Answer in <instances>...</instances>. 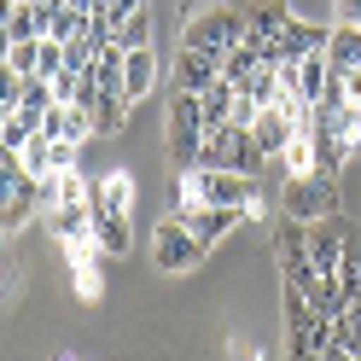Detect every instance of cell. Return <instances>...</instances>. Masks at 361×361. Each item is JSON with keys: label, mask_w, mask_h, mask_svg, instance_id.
I'll use <instances>...</instances> for the list:
<instances>
[{"label": "cell", "mask_w": 361, "mask_h": 361, "mask_svg": "<svg viewBox=\"0 0 361 361\" xmlns=\"http://www.w3.org/2000/svg\"><path fill=\"white\" fill-rule=\"evenodd\" d=\"M251 35V24H245V12L233 6V0H216V6H198L187 18V30H180V47H198V53H233L239 41Z\"/></svg>", "instance_id": "cell-1"}, {"label": "cell", "mask_w": 361, "mask_h": 361, "mask_svg": "<svg viewBox=\"0 0 361 361\" xmlns=\"http://www.w3.org/2000/svg\"><path fill=\"white\" fill-rule=\"evenodd\" d=\"M180 198L251 216V210H257V180H251V175H233V169H187V175H180Z\"/></svg>", "instance_id": "cell-2"}, {"label": "cell", "mask_w": 361, "mask_h": 361, "mask_svg": "<svg viewBox=\"0 0 361 361\" xmlns=\"http://www.w3.org/2000/svg\"><path fill=\"white\" fill-rule=\"evenodd\" d=\"M198 152H204V99L198 94H169V164L187 175L198 169Z\"/></svg>", "instance_id": "cell-3"}, {"label": "cell", "mask_w": 361, "mask_h": 361, "mask_svg": "<svg viewBox=\"0 0 361 361\" xmlns=\"http://www.w3.org/2000/svg\"><path fill=\"white\" fill-rule=\"evenodd\" d=\"M30 210H41V180H30V169H24V157L18 152H6L0 146V228H18Z\"/></svg>", "instance_id": "cell-4"}, {"label": "cell", "mask_w": 361, "mask_h": 361, "mask_svg": "<svg viewBox=\"0 0 361 361\" xmlns=\"http://www.w3.org/2000/svg\"><path fill=\"white\" fill-rule=\"evenodd\" d=\"M198 262H204V245L180 228L175 216H164L157 233H152V268H157V274H192Z\"/></svg>", "instance_id": "cell-5"}, {"label": "cell", "mask_w": 361, "mask_h": 361, "mask_svg": "<svg viewBox=\"0 0 361 361\" xmlns=\"http://www.w3.org/2000/svg\"><path fill=\"white\" fill-rule=\"evenodd\" d=\"M274 251H280V268H286V291H309L321 286V274H314V262H309V228L303 221H286V228L274 233Z\"/></svg>", "instance_id": "cell-6"}, {"label": "cell", "mask_w": 361, "mask_h": 361, "mask_svg": "<svg viewBox=\"0 0 361 361\" xmlns=\"http://www.w3.org/2000/svg\"><path fill=\"white\" fill-rule=\"evenodd\" d=\"M338 210V180H321V175H291L286 180V216L291 221H321Z\"/></svg>", "instance_id": "cell-7"}, {"label": "cell", "mask_w": 361, "mask_h": 361, "mask_svg": "<svg viewBox=\"0 0 361 361\" xmlns=\"http://www.w3.org/2000/svg\"><path fill=\"white\" fill-rule=\"evenodd\" d=\"M175 221H180V228H187L198 245H204V251H210V245L221 239V233H228V228H239V221H245V210H221V204H192V198H180V204L169 210Z\"/></svg>", "instance_id": "cell-8"}, {"label": "cell", "mask_w": 361, "mask_h": 361, "mask_svg": "<svg viewBox=\"0 0 361 361\" xmlns=\"http://www.w3.org/2000/svg\"><path fill=\"white\" fill-rule=\"evenodd\" d=\"M245 134H251V128H239V123H216V128H204V152H198V169H233V175H239Z\"/></svg>", "instance_id": "cell-9"}, {"label": "cell", "mask_w": 361, "mask_h": 361, "mask_svg": "<svg viewBox=\"0 0 361 361\" xmlns=\"http://www.w3.org/2000/svg\"><path fill=\"white\" fill-rule=\"evenodd\" d=\"M210 82H221V59L216 53H198V47H180L175 53V87H180V94H204Z\"/></svg>", "instance_id": "cell-10"}, {"label": "cell", "mask_w": 361, "mask_h": 361, "mask_svg": "<svg viewBox=\"0 0 361 361\" xmlns=\"http://www.w3.org/2000/svg\"><path fill=\"white\" fill-rule=\"evenodd\" d=\"M326 24H309V18H291V24L274 35V47H280V59H309V53H326Z\"/></svg>", "instance_id": "cell-11"}, {"label": "cell", "mask_w": 361, "mask_h": 361, "mask_svg": "<svg viewBox=\"0 0 361 361\" xmlns=\"http://www.w3.org/2000/svg\"><path fill=\"white\" fill-rule=\"evenodd\" d=\"M47 228H53L59 245L94 239V204H53V210H47Z\"/></svg>", "instance_id": "cell-12"}, {"label": "cell", "mask_w": 361, "mask_h": 361, "mask_svg": "<svg viewBox=\"0 0 361 361\" xmlns=\"http://www.w3.org/2000/svg\"><path fill=\"white\" fill-rule=\"evenodd\" d=\"M233 6L245 12L251 35H280V30L291 24V6H286V0H233Z\"/></svg>", "instance_id": "cell-13"}, {"label": "cell", "mask_w": 361, "mask_h": 361, "mask_svg": "<svg viewBox=\"0 0 361 361\" xmlns=\"http://www.w3.org/2000/svg\"><path fill=\"white\" fill-rule=\"evenodd\" d=\"M152 82H157V53H152V47L128 53V59H123V99H128V105H134V99H146V94H152Z\"/></svg>", "instance_id": "cell-14"}, {"label": "cell", "mask_w": 361, "mask_h": 361, "mask_svg": "<svg viewBox=\"0 0 361 361\" xmlns=\"http://www.w3.org/2000/svg\"><path fill=\"white\" fill-rule=\"evenodd\" d=\"M326 76H332V64H326V53H309V59H298V105H321V94H326Z\"/></svg>", "instance_id": "cell-15"}, {"label": "cell", "mask_w": 361, "mask_h": 361, "mask_svg": "<svg viewBox=\"0 0 361 361\" xmlns=\"http://www.w3.org/2000/svg\"><path fill=\"white\" fill-rule=\"evenodd\" d=\"M326 64H332V71H361V24H332Z\"/></svg>", "instance_id": "cell-16"}, {"label": "cell", "mask_w": 361, "mask_h": 361, "mask_svg": "<svg viewBox=\"0 0 361 361\" xmlns=\"http://www.w3.org/2000/svg\"><path fill=\"white\" fill-rule=\"evenodd\" d=\"M344 251H350V245L338 239L332 228H309V262H314V274H321V280H332V274H338Z\"/></svg>", "instance_id": "cell-17"}, {"label": "cell", "mask_w": 361, "mask_h": 361, "mask_svg": "<svg viewBox=\"0 0 361 361\" xmlns=\"http://www.w3.org/2000/svg\"><path fill=\"white\" fill-rule=\"evenodd\" d=\"M94 245H99L105 257H128V216L94 210Z\"/></svg>", "instance_id": "cell-18"}, {"label": "cell", "mask_w": 361, "mask_h": 361, "mask_svg": "<svg viewBox=\"0 0 361 361\" xmlns=\"http://www.w3.org/2000/svg\"><path fill=\"white\" fill-rule=\"evenodd\" d=\"M128 204H134V180H128V169H111L99 187H94V210H117V216H128Z\"/></svg>", "instance_id": "cell-19"}, {"label": "cell", "mask_w": 361, "mask_h": 361, "mask_svg": "<svg viewBox=\"0 0 361 361\" xmlns=\"http://www.w3.org/2000/svg\"><path fill=\"white\" fill-rule=\"evenodd\" d=\"M123 47L117 41H99V59H94V82H99V94H123Z\"/></svg>", "instance_id": "cell-20"}, {"label": "cell", "mask_w": 361, "mask_h": 361, "mask_svg": "<svg viewBox=\"0 0 361 361\" xmlns=\"http://www.w3.org/2000/svg\"><path fill=\"white\" fill-rule=\"evenodd\" d=\"M198 99H204V128H216V123H228V117H233V99H239V87H233L228 76H221V82H210Z\"/></svg>", "instance_id": "cell-21"}, {"label": "cell", "mask_w": 361, "mask_h": 361, "mask_svg": "<svg viewBox=\"0 0 361 361\" xmlns=\"http://www.w3.org/2000/svg\"><path fill=\"white\" fill-rule=\"evenodd\" d=\"M257 64H262V53H257V41H251V35H245V41H239V47H233V53H221V76H228V82L239 87L245 76H251V71H257Z\"/></svg>", "instance_id": "cell-22"}, {"label": "cell", "mask_w": 361, "mask_h": 361, "mask_svg": "<svg viewBox=\"0 0 361 361\" xmlns=\"http://www.w3.org/2000/svg\"><path fill=\"white\" fill-rule=\"evenodd\" d=\"M111 41H117L123 53H140V47H152V6H146V12H134V18H123Z\"/></svg>", "instance_id": "cell-23"}, {"label": "cell", "mask_w": 361, "mask_h": 361, "mask_svg": "<svg viewBox=\"0 0 361 361\" xmlns=\"http://www.w3.org/2000/svg\"><path fill=\"white\" fill-rule=\"evenodd\" d=\"M332 286H338V303H361V251H344V262H338V274H332Z\"/></svg>", "instance_id": "cell-24"}, {"label": "cell", "mask_w": 361, "mask_h": 361, "mask_svg": "<svg viewBox=\"0 0 361 361\" xmlns=\"http://www.w3.org/2000/svg\"><path fill=\"white\" fill-rule=\"evenodd\" d=\"M87 24H94V18H87L82 6H53V30H47V41H82Z\"/></svg>", "instance_id": "cell-25"}, {"label": "cell", "mask_w": 361, "mask_h": 361, "mask_svg": "<svg viewBox=\"0 0 361 361\" xmlns=\"http://www.w3.org/2000/svg\"><path fill=\"white\" fill-rule=\"evenodd\" d=\"M128 99L123 94H99V105H94V134H117L123 123H128Z\"/></svg>", "instance_id": "cell-26"}, {"label": "cell", "mask_w": 361, "mask_h": 361, "mask_svg": "<svg viewBox=\"0 0 361 361\" xmlns=\"http://www.w3.org/2000/svg\"><path fill=\"white\" fill-rule=\"evenodd\" d=\"M280 157H286V175H314V140H309V123L291 134V146H286Z\"/></svg>", "instance_id": "cell-27"}, {"label": "cell", "mask_w": 361, "mask_h": 361, "mask_svg": "<svg viewBox=\"0 0 361 361\" xmlns=\"http://www.w3.org/2000/svg\"><path fill=\"white\" fill-rule=\"evenodd\" d=\"M64 71V41H41V53H35V76H59Z\"/></svg>", "instance_id": "cell-28"}, {"label": "cell", "mask_w": 361, "mask_h": 361, "mask_svg": "<svg viewBox=\"0 0 361 361\" xmlns=\"http://www.w3.org/2000/svg\"><path fill=\"white\" fill-rule=\"evenodd\" d=\"M35 53H41V41H12V53H6V64L18 76H35Z\"/></svg>", "instance_id": "cell-29"}, {"label": "cell", "mask_w": 361, "mask_h": 361, "mask_svg": "<svg viewBox=\"0 0 361 361\" xmlns=\"http://www.w3.org/2000/svg\"><path fill=\"white\" fill-rule=\"evenodd\" d=\"M18 99H24V76H18L12 64H0V105L18 111Z\"/></svg>", "instance_id": "cell-30"}, {"label": "cell", "mask_w": 361, "mask_h": 361, "mask_svg": "<svg viewBox=\"0 0 361 361\" xmlns=\"http://www.w3.org/2000/svg\"><path fill=\"white\" fill-rule=\"evenodd\" d=\"M59 169H76V140H53V175Z\"/></svg>", "instance_id": "cell-31"}, {"label": "cell", "mask_w": 361, "mask_h": 361, "mask_svg": "<svg viewBox=\"0 0 361 361\" xmlns=\"http://www.w3.org/2000/svg\"><path fill=\"white\" fill-rule=\"evenodd\" d=\"M12 18H18V0H0V30H6Z\"/></svg>", "instance_id": "cell-32"}, {"label": "cell", "mask_w": 361, "mask_h": 361, "mask_svg": "<svg viewBox=\"0 0 361 361\" xmlns=\"http://www.w3.org/2000/svg\"><path fill=\"white\" fill-rule=\"evenodd\" d=\"M6 53H12V30H0V64H6Z\"/></svg>", "instance_id": "cell-33"}, {"label": "cell", "mask_w": 361, "mask_h": 361, "mask_svg": "<svg viewBox=\"0 0 361 361\" xmlns=\"http://www.w3.org/2000/svg\"><path fill=\"white\" fill-rule=\"evenodd\" d=\"M309 361H326V355H309Z\"/></svg>", "instance_id": "cell-34"}]
</instances>
